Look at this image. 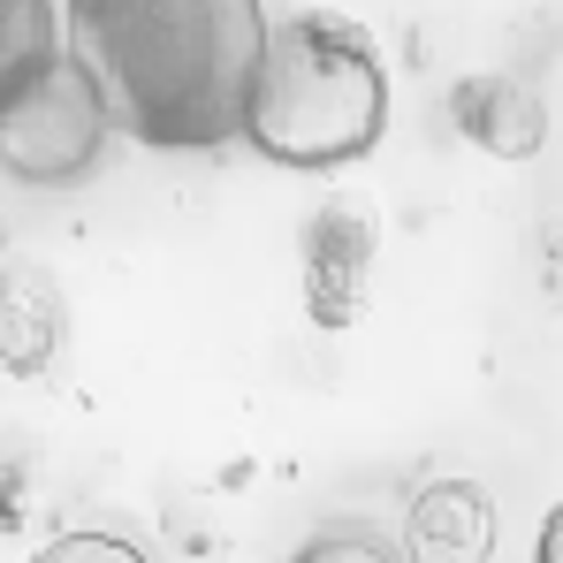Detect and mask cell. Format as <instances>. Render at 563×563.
I'll return each instance as SVG.
<instances>
[{"mask_svg": "<svg viewBox=\"0 0 563 563\" xmlns=\"http://www.w3.org/2000/svg\"><path fill=\"white\" fill-rule=\"evenodd\" d=\"M260 0H62V46L122 137L153 153L244 145V99L267 54Z\"/></svg>", "mask_w": 563, "mask_h": 563, "instance_id": "1", "label": "cell"}, {"mask_svg": "<svg viewBox=\"0 0 563 563\" xmlns=\"http://www.w3.org/2000/svg\"><path fill=\"white\" fill-rule=\"evenodd\" d=\"M388 130V69L380 46L351 15H289L267 31L260 77L244 99V145L275 168H351L366 161Z\"/></svg>", "mask_w": 563, "mask_h": 563, "instance_id": "2", "label": "cell"}, {"mask_svg": "<svg viewBox=\"0 0 563 563\" xmlns=\"http://www.w3.org/2000/svg\"><path fill=\"white\" fill-rule=\"evenodd\" d=\"M114 137L107 107H99L92 77L77 69V54L62 46V62L0 114V168L15 184H38V190H62V184H85L99 168V145Z\"/></svg>", "mask_w": 563, "mask_h": 563, "instance_id": "3", "label": "cell"}, {"mask_svg": "<svg viewBox=\"0 0 563 563\" xmlns=\"http://www.w3.org/2000/svg\"><path fill=\"white\" fill-rule=\"evenodd\" d=\"M374 282V221L351 198H328L305 213V312L320 328H351L366 312Z\"/></svg>", "mask_w": 563, "mask_h": 563, "instance_id": "4", "label": "cell"}, {"mask_svg": "<svg viewBox=\"0 0 563 563\" xmlns=\"http://www.w3.org/2000/svg\"><path fill=\"white\" fill-rule=\"evenodd\" d=\"M404 549L411 563H487L495 556V503L472 479H434L419 487L411 518H404Z\"/></svg>", "mask_w": 563, "mask_h": 563, "instance_id": "5", "label": "cell"}, {"mask_svg": "<svg viewBox=\"0 0 563 563\" xmlns=\"http://www.w3.org/2000/svg\"><path fill=\"white\" fill-rule=\"evenodd\" d=\"M450 114H457V130H465L479 153H495V161H533L541 153V137H549V114H541V99L526 92L518 77H465L457 99H450Z\"/></svg>", "mask_w": 563, "mask_h": 563, "instance_id": "6", "label": "cell"}, {"mask_svg": "<svg viewBox=\"0 0 563 563\" xmlns=\"http://www.w3.org/2000/svg\"><path fill=\"white\" fill-rule=\"evenodd\" d=\"M54 343H62V297H54V282L31 275V267L0 275V374H15V380L46 374Z\"/></svg>", "mask_w": 563, "mask_h": 563, "instance_id": "7", "label": "cell"}, {"mask_svg": "<svg viewBox=\"0 0 563 563\" xmlns=\"http://www.w3.org/2000/svg\"><path fill=\"white\" fill-rule=\"evenodd\" d=\"M62 62V15L54 0H0V114Z\"/></svg>", "mask_w": 563, "mask_h": 563, "instance_id": "8", "label": "cell"}, {"mask_svg": "<svg viewBox=\"0 0 563 563\" xmlns=\"http://www.w3.org/2000/svg\"><path fill=\"white\" fill-rule=\"evenodd\" d=\"M289 563H404V556L380 533H366V526H328V533H312Z\"/></svg>", "mask_w": 563, "mask_h": 563, "instance_id": "9", "label": "cell"}, {"mask_svg": "<svg viewBox=\"0 0 563 563\" xmlns=\"http://www.w3.org/2000/svg\"><path fill=\"white\" fill-rule=\"evenodd\" d=\"M31 563H153V556H145L137 541H122V533H92V526H77V533H54Z\"/></svg>", "mask_w": 563, "mask_h": 563, "instance_id": "10", "label": "cell"}, {"mask_svg": "<svg viewBox=\"0 0 563 563\" xmlns=\"http://www.w3.org/2000/svg\"><path fill=\"white\" fill-rule=\"evenodd\" d=\"M533 563H563V503L541 518V549H533Z\"/></svg>", "mask_w": 563, "mask_h": 563, "instance_id": "11", "label": "cell"}]
</instances>
